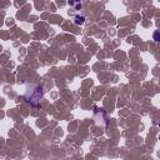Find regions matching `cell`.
<instances>
[{
    "label": "cell",
    "instance_id": "cell-2",
    "mask_svg": "<svg viewBox=\"0 0 160 160\" xmlns=\"http://www.w3.org/2000/svg\"><path fill=\"white\" fill-rule=\"evenodd\" d=\"M84 21H85V16H83V15L74 16V23H75L76 25H83Z\"/></svg>",
    "mask_w": 160,
    "mask_h": 160
},
{
    "label": "cell",
    "instance_id": "cell-5",
    "mask_svg": "<svg viewBox=\"0 0 160 160\" xmlns=\"http://www.w3.org/2000/svg\"><path fill=\"white\" fill-rule=\"evenodd\" d=\"M159 140H160V135H159Z\"/></svg>",
    "mask_w": 160,
    "mask_h": 160
},
{
    "label": "cell",
    "instance_id": "cell-3",
    "mask_svg": "<svg viewBox=\"0 0 160 160\" xmlns=\"http://www.w3.org/2000/svg\"><path fill=\"white\" fill-rule=\"evenodd\" d=\"M153 39H154V42L160 43V30H155L153 34Z\"/></svg>",
    "mask_w": 160,
    "mask_h": 160
},
{
    "label": "cell",
    "instance_id": "cell-1",
    "mask_svg": "<svg viewBox=\"0 0 160 160\" xmlns=\"http://www.w3.org/2000/svg\"><path fill=\"white\" fill-rule=\"evenodd\" d=\"M44 96V90L42 86H34L33 89H29L25 94L26 101H29L33 105H39Z\"/></svg>",
    "mask_w": 160,
    "mask_h": 160
},
{
    "label": "cell",
    "instance_id": "cell-4",
    "mask_svg": "<svg viewBox=\"0 0 160 160\" xmlns=\"http://www.w3.org/2000/svg\"><path fill=\"white\" fill-rule=\"evenodd\" d=\"M75 9H76V10H79V9H81V4H76V6H75Z\"/></svg>",
    "mask_w": 160,
    "mask_h": 160
},
{
    "label": "cell",
    "instance_id": "cell-6",
    "mask_svg": "<svg viewBox=\"0 0 160 160\" xmlns=\"http://www.w3.org/2000/svg\"><path fill=\"white\" fill-rule=\"evenodd\" d=\"M159 127H160V121H159Z\"/></svg>",
    "mask_w": 160,
    "mask_h": 160
}]
</instances>
